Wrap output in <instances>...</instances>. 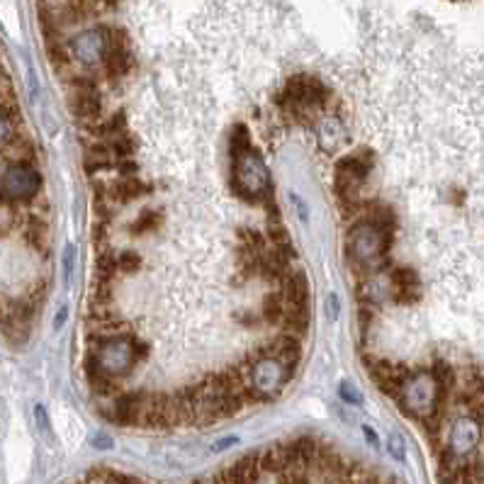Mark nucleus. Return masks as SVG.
<instances>
[{
    "mask_svg": "<svg viewBox=\"0 0 484 484\" xmlns=\"http://www.w3.org/2000/svg\"><path fill=\"white\" fill-rule=\"evenodd\" d=\"M392 241H395L392 229L377 227L368 219L353 222L345 236V256L353 265V273H358V280L390 273Z\"/></svg>",
    "mask_w": 484,
    "mask_h": 484,
    "instance_id": "obj_1",
    "label": "nucleus"
},
{
    "mask_svg": "<svg viewBox=\"0 0 484 484\" xmlns=\"http://www.w3.org/2000/svg\"><path fill=\"white\" fill-rule=\"evenodd\" d=\"M88 353L98 360L110 380L129 377L139 360L148 358V343L139 341L134 333H98L88 331Z\"/></svg>",
    "mask_w": 484,
    "mask_h": 484,
    "instance_id": "obj_2",
    "label": "nucleus"
},
{
    "mask_svg": "<svg viewBox=\"0 0 484 484\" xmlns=\"http://www.w3.org/2000/svg\"><path fill=\"white\" fill-rule=\"evenodd\" d=\"M445 402H448V395L438 390L428 370H414L397 397L399 412L409 419H416L419 424L433 414H443Z\"/></svg>",
    "mask_w": 484,
    "mask_h": 484,
    "instance_id": "obj_3",
    "label": "nucleus"
},
{
    "mask_svg": "<svg viewBox=\"0 0 484 484\" xmlns=\"http://www.w3.org/2000/svg\"><path fill=\"white\" fill-rule=\"evenodd\" d=\"M248 382H251V402H270L287 387V382L295 377V368H290L280 358L251 353L246 360Z\"/></svg>",
    "mask_w": 484,
    "mask_h": 484,
    "instance_id": "obj_4",
    "label": "nucleus"
},
{
    "mask_svg": "<svg viewBox=\"0 0 484 484\" xmlns=\"http://www.w3.org/2000/svg\"><path fill=\"white\" fill-rule=\"evenodd\" d=\"M231 190L243 202H263L268 193H273V183H270L268 168H265L263 158L258 151H248L243 158L231 163Z\"/></svg>",
    "mask_w": 484,
    "mask_h": 484,
    "instance_id": "obj_5",
    "label": "nucleus"
},
{
    "mask_svg": "<svg viewBox=\"0 0 484 484\" xmlns=\"http://www.w3.org/2000/svg\"><path fill=\"white\" fill-rule=\"evenodd\" d=\"M42 173L30 163H15L5 166L0 175V190L8 202H34L42 193Z\"/></svg>",
    "mask_w": 484,
    "mask_h": 484,
    "instance_id": "obj_6",
    "label": "nucleus"
},
{
    "mask_svg": "<svg viewBox=\"0 0 484 484\" xmlns=\"http://www.w3.org/2000/svg\"><path fill=\"white\" fill-rule=\"evenodd\" d=\"M66 46L71 58H76L83 66L93 68L98 63L103 66V58L110 51V25H98L93 30L81 32V34L71 37Z\"/></svg>",
    "mask_w": 484,
    "mask_h": 484,
    "instance_id": "obj_7",
    "label": "nucleus"
},
{
    "mask_svg": "<svg viewBox=\"0 0 484 484\" xmlns=\"http://www.w3.org/2000/svg\"><path fill=\"white\" fill-rule=\"evenodd\" d=\"M480 438H482V426H480V424H477L472 416H460L453 424V428H450L448 445H445V450H448L455 460L465 462L467 457L477 450Z\"/></svg>",
    "mask_w": 484,
    "mask_h": 484,
    "instance_id": "obj_8",
    "label": "nucleus"
},
{
    "mask_svg": "<svg viewBox=\"0 0 484 484\" xmlns=\"http://www.w3.org/2000/svg\"><path fill=\"white\" fill-rule=\"evenodd\" d=\"M148 399H151L148 392H134V390L120 392L113 402V414H110V419H115L120 426H127V428L141 426V419L148 407Z\"/></svg>",
    "mask_w": 484,
    "mask_h": 484,
    "instance_id": "obj_9",
    "label": "nucleus"
},
{
    "mask_svg": "<svg viewBox=\"0 0 484 484\" xmlns=\"http://www.w3.org/2000/svg\"><path fill=\"white\" fill-rule=\"evenodd\" d=\"M368 372L377 387L385 392L387 397L397 399L399 392H402L404 382L409 380L414 370H409L407 365L402 363H390V360H372L368 363Z\"/></svg>",
    "mask_w": 484,
    "mask_h": 484,
    "instance_id": "obj_10",
    "label": "nucleus"
},
{
    "mask_svg": "<svg viewBox=\"0 0 484 484\" xmlns=\"http://www.w3.org/2000/svg\"><path fill=\"white\" fill-rule=\"evenodd\" d=\"M390 285H392V300L397 305H416L421 300V280L414 268L407 265H392L390 273Z\"/></svg>",
    "mask_w": 484,
    "mask_h": 484,
    "instance_id": "obj_11",
    "label": "nucleus"
},
{
    "mask_svg": "<svg viewBox=\"0 0 484 484\" xmlns=\"http://www.w3.org/2000/svg\"><path fill=\"white\" fill-rule=\"evenodd\" d=\"M256 355H268V358H280L290 368L297 370L302 360V338L290 336V333H278L275 338H270L268 343H263L256 350Z\"/></svg>",
    "mask_w": 484,
    "mask_h": 484,
    "instance_id": "obj_12",
    "label": "nucleus"
},
{
    "mask_svg": "<svg viewBox=\"0 0 484 484\" xmlns=\"http://www.w3.org/2000/svg\"><path fill=\"white\" fill-rule=\"evenodd\" d=\"M355 295H358L360 305L368 307V310H375V307H380L385 300H392V285H390L387 273L385 275H370V278L358 280V290H355Z\"/></svg>",
    "mask_w": 484,
    "mask_h": 484,
    "instance_id": "obj_13",
    "label": "nucleus"
},
{
    "mask_svg": "<svg viewBox=\"0 0 484 484\" xmlns=\"http://www.w3.org/2000/svg\"><path fill=\"white\" fill-rule=\"evenodd\" d=\"M153 188L141 178H117L108 185V200L117 205H129L134 200L148 198Z\"/></svg>",
    "mask_w": 484,
    "mask_h": 484,
    "instance_id": "obj_14",
    "label": "nucleus"
},
{
    "mask_svg": "<svg viewBox=\"0 0 484 484\" xmlns=\"http://www.w3.org/2000/svg\"><path fill=\"white\" fill-rule=\"evenodd\" d=\"M280 287H283L280 295L287 307H310V285L300 268H292Z\"/></svg>",
    "mask_w": 484,
    "mask_h": 484,
    "instance_id": "obj_15",
    "label": "nucleus"
},
{
    "mask_svg": "<svg viewBox=\"0 0 484 484\" xmlns=\"http://www.w3.org/2000/svg\"><path fill=\"white\" fill-rule=\"evenodd\" d=\"M71 110L83 125H95L103 117V98L100 93H73Z\"/></svg>",
    "mask_w": 484,
    "mask_h": 484,
    "instance_id": "obj_16",
    "label": "nucleus"
},
{
    "mask_svg": "<svg viewBox=\"0 0 484 484\" xmlns=\"http://www.w3.org/2000/svg\"><path fill=\"white\" fill-rule=\"evenodd\" d=\"M0 151H3V158L8 161V166H15V163H30V166H34L37 148H34V144L30 141V136L15 132V136L5 144Z\"/></svg>",
    "mask_w": 484,
    "mask_h": 484,
    "instance_id": "obj_17",
    "label": "nucleus"
},
{
    "mask_svg": "<svg viewBox=\"0 0 484 484\" xmlns=\"http://www.w3.org/2000/svg\"><path fill=\"white\" fill-rule=\"evenodd\" d=\"M103 71L110 83H117L132 71V54L129 46H113L103 58Z\"/></svg>",
    "mask_w": 484,
    "mask_h": 484,
    "instance_id": "obj_18",
    "label": "nucleus"
},
{
    "mask_svg": "<svg viewBox=\"0 0 484 484\" xmlns=\"http://www.w3.org/2000/svg\"><path fill=\"white\" fill-rule=\"evenodd\" d=\"M280 324L285 326V333L302 338L310 329V307H287Z\"/></svg>",
    "mask_w": 484,
    "mask_h": 484,
    "instance_id": "obj_19",
    "label": "nucleus"
},
{
    "mask_svg": "<svg viewBox=\"0 0 484 484\" xmlns=\"http://www.w3.org/2000/svg\"><path fill=\"white\" fill-rule=\"evenodd\" d=\"M260 470H263V475H283V472H287V455L283 443L260 450Z\"/></svg>",
    "mask_w": 484,
    "mask_h": 484,
    "instance_id": "obj_20",
    "label": "nucleus"
},
{
    "mask_svg": "<svg viewBox=\"0 0 484 484\" xmlns=\"http://www.w3.org/2000/svg\"><path fill=\"white\" fill-rule=\"evenodd\" d=\"M163 227V212L161 210H144L139 217L129 224L132 236H151Z\"/></svg>",
    "mask_w": 484,
    "mask_h": 484,
    "instance_id": "obj_21",
    "label": "nucleus"
},
{
    "mask_svg": "<svg viewBox=\"0 0 484 484\" xmlns=\"http://www.w3.org/2000/svg\"><path fill=\"white\" fill-rule=\"evenodd\" d=\"M117 256H120V253L110 246L98 251V258H95V280H100V283H113L117 275H120Z\"/></svg>",
    "mask_w": 484,
    "mask_h": 484,
    "instance_id": "obj_22",
    "label": "nucleus"
},
{
    "mask_svg": "<svg viewBox=\"0 0 484 484\" xmlns=\"http://www.w3.org/2000/svg\"><path fill=\"white\" fill-rule=\"evenodd\" d=\"M319 141H321L324 151H336V148L345 141V129H343L341 120H336V117L324 120L321 132H319Z\"/></svg>",
    "mask_w": 484,
    "mask_h": 484,
    "instance_id": "obj_23",
    "label": "nucleus"
},
{
    "mask_svg": "<svg viewBox=\"0 0 484 484\" xmlns=\"http://www.w3.org/2000/svg\"><path fill=\"white\" fill-rule=\"evenodd\" d=\"M248 151H253L248 127L246 125H234L231 134H229V158H231V163H236L238 158H243Z\"/></svg>",
    "mask_w": 484,
    "mask_h": 484,
    "instance_id": "obj_24",
    "label": "nucleus"
},
{
    "mask_svg": "<svg viewBox=\"0 0 484 484\" xmlns=\"http://www.w3.org/2000/svg\"><path fill=\"white\" fill-rule=\"evenodd\" d=\"M285 310H287V305H285L283 295H280L278 290L268 292V295L263 297V302H260V317H263V321L270 324V326H275V324L283 321Z\"/></svg>",
    "mask_w": 484,
    "mask_h": 484,
    "instance_id": "obj_25",
    "label": "nucleus"
},
{
    "mask_svg": "<svg viewBox=\"0 0 484 484\" xmlns=\"http://www.w3.org/2000/svg\"><path fill=\"white\" fill-rule=\"evenodd\" d=\"M238 243H241V251L243 253H265V243H268V238H265L263 231H258V229H238L236 234Z\"/></svg>",
    "mask_w": 484,
    "mask_h": 484,
    "instance_id": "obj_26",
    "label": "nucleus"
},
{
    "mask_svg": "<svg viewBox=\"0 0 484 484\" xmlns=\"http://www.w3.org/2000/svg\"><path fill=\"white\" fill-rule=\"evenodd\" d=\"M108 146H110V153L120 158V161H129L136 151V139L129 134V132H122V134L108 139Z\"/></svg>",
    "mask_w": 484,
    "mask_h": 484,
    "instance_id": "obj_27",
    "label": "nucleus"
},
{
    "mask_svg": "<svg viewBox=\"0 0 484 484\" xmlns=\"http://www.w3.org/2000/svg\"><path fill=\"white\" fill-rule=\"evenodd\" d=\"M431 377L435 380V385H438V390L443 392V395H450L455 387V370L450 368L448 363H443V360H435L433 365L428 368Z\"/></svg>",
    "mask_w": 484,
    "mask_h": 484,
    "instance_id": "obj_28",
    "label": "nucleus"
},
{
    "mask_svg": "<svg viewBox=\"0 0 484 484\" xmlns=\"http://www.w3.org/2000/svg\"><path fill=\"white\" fill-rule=\"evenodd\" d=\"M113 302H115L113 283H100V280H95L93 290H90V305L103 307V310H110V307H113Z\"/></svg>",
    "mask_w": 484,
    "mask_h": 484,
    "instance_id": "obj_29",
    "label": "nucleus"
},
{
    "mask_svg": "<svg viewBox=\"0 0 484 484\" xmlns=\"http://www.w3.org/2000/svg\"><path fill=\"white\" fill-rule=\"evenodd\" d=\"M117 268H120V275H134L136 270H141V256L136 251H120Z\"/></svg>",
    "mask_w": 484,
    "mask_h": 484,
    "instance_id": "obj_30",
    "label": "nucleus"
},
{
    "mask_svg": "<svg viewBox=\"0 0 484 484\" xmlns=\"http://www.w3.org/2000/svg\"><path fill=\"white\" fill-rule=\"evenodd\" d=\"M265 238H268L273 246H283V243L290 241V234H287L283 222H268V224H265Z\"/></svg>",
    "mask_w": 484,
    "mask_h": 484,
    "instance_id": "obj_31",
    "label": "nucleus"
},
{
    "mask_svg": "<svg viewBox=\"0 0 484 484\" xmlns=\"http://www.w3.org/2000/svg\"><path fill=\"white\" fill-rule=\"evenodd\" d=\"M338 395H341L343 402L350 404V407H363L365 404V397L360 395L353 385H348V382H341V385H338Z\"/></svg>",
    "mask_w": 484,
    "mask_h": 484,
    "instance_id": "obj_32",
    "label": "nucleus"
},
{
    "mask_svg": "<svg viewBox=\"0 0 484 484\" xmlns=\"http://www.w3.org/2000/svg\"><path fill=\"white\" fill-rule=\"evenodd\" d=\"M278 477V484H312L310 470H287Z\"/></svg>",
    "mask_w": 484,
    "mask_h": 484,
    "instance_id": "obj_33",
    "label": "nucleus"
},
{
    "mask_svg": "<svg viewBox=\"0 0 484 484\" xmlns=\"http://www.w3.org/2000/svg\"><path fill=\"white\" fill-rule=\"evenodd\" d=\"M73 268H76V248L68 243V246L63 248V283L66 285H71Z\"/></svg>",
    "mask_w": 484,
    "mask_h": 484,
    "instance_id": "obj_34",
    "label": "nucleus"
},
{
    "mask_svg": "<svg viewBox=\"0 0 484 484\" xmlns=\"http://www.w3.org/2000/svg\"><path fill=\"white\" fill-rule=\"evenodd\" d=\"M387 450H390V455L395 457L397 462H404V457H407V445H404V438L399 433L390 435V440H387Z\"/></svg>",
    "mask_w": 484,
    "mask_h": 484,
    "instance_id": "obj_35",
    "label": "nucleus"
},
{
    "mask_svg": "<svg viewBox=\"0 0 484 484\" xmlns=\"http://www.w3.org/2000/svg\"><path fill=\"white\" fill-rule=\"evenodd\" d=\"M108 241H110V224H105V222H98V224L93 227V243L98 251H103V248H108Z\"/></svg>",
    "mask_w": 484,
    "mask_h": 484,
    "instance_id": "obj_36",
    "label": "nucleus"
},
{
    "mask_svg": "<svg viewBox=\"0 0 484 484\" xmlns=\"http://www.w3.org/2000/svg\"><path fill=\"white\" fill-rule=\"evenodd\" d=\"M34 419H37V428H39L44 435H51V421H49V414H46L44 404H37L34 407Z\"/></svg>",
    "mask_w": 484,
    "mask_h": 484,
    "instance_id": "obj_37",
    "label": "nucleus"
},
{
    "mask_svg": "<svg viewBox=\"0 0 484 484\" xmlns=\"http://www.w3.org/2000/svg\"><path fill=\"white\" fill-rule=\"evenodd\" d=\"M115 168L120 171V178H136V173H139V163H136L134 158L115 163Z\"/></svg>",
    "mask_w": 484,
    "mask_h": 484,
    "instance_id": "obj_38",
    "label": "nucleus"
},
{
    "mask_svg": "<svg viewBox=\"0 0 484 484\" xmlns=\"http://www.w3.org/2000/svg\"><path fill=\"white\" fill-rule=\"evenodd\" d=\"M238 443H241L238 435H224V438H219V440L212 443V453H224V450L234 448V445H238Z\"/></svg>",
    "mask_w": 484,
    "mask_h": 484,
    "instance_id": "obj_39",
    "label": "nucleus"
},
{
    "mask_svg": "<svg viewBox=\"0 0 484 484\" xmlns=\"http://www.w3.org/2000/svg\"><path fill=\"white\" fill-rule=\"evenodd\" d=\"M338 314H341V302H338V297L331 292V295H326V317H329V321H336Z\"/></svg>",
    "mask_w": 484,
    "mask_h": 484,
    "instance_id": "obj_40",
    "label": "nucleus"
},
{
    "mask_svg": "<svg viewBox=\"0 0 484 484\" xmlns=\"http://www.w3.org/2000/svg\"><path fill=\"white\" fill-rule=\"evenodd\" d=\"M93 445L98 450H110V448H113V438H110L108 433H95L93 435Z\"/></svg>",
    "mask_w": 484,
    "mask_h": 484,
    "instance_id": "obj_41",
    "label": "nucleus"
},
{
    "mask_svg": "<svg viewBox=\"0 0 484 484\" xmlns=\"http://www.w3.org/2000/svg\"><path fill=\"white\" fill-rule=\"evenodd\" d=\"M13 136H15V129L5 120H0V148H3L10 139H13Z\"/></svg>",
    "mask_w": 484,
    "mask_h": 484,
    "instance_id": "obj_42",
    "label": "nucleus"
},
{
    "mask_svg": "<svg viewBox=\"0 0 484 484\" xmlns=\"http://www.w3.org/2000/svg\"><path fill=\"white\" fill-rule=\"evenodd\" d=\"M363 435H365V440H368L372 448H380V435H377L375 431H372V426H368V424L363 426Z\"/></svg>",
    "mask_w": 484,
    "mask_h": 484,
    "instance_id": "obj_43",
    "label": "nucleus"
},
{
    "mask_svg": "<svg viewBox=\"0 0 484 484\" xmlns=\"http://www.w3.org/2000/svg\"><path fill=\"white\" fill-rule=\"evenodd\" d=\"M66 319H68V307L61 305V307H58V312H56V317H54V329H56V331H58V329H63Z\"/></svg>",
    "mask_w": 484,
    "mask_h": 484,
    "instance_id": "obj_44",
    "label": "nucleus"
},
{
    "mask_svg": "<svg viewBox=\"0 0 484 484\" xmlns=\"http://www.w3.org/2000/svg\"><path fill=\"white\" fill-rule=\"evenodd\" d=\"M234 319H236L238 324H243V326H253V324H258L256 314H236Z\"/></svg>",
    "mask_w": 484,
    "mask_h": 484,
    "instance_id": "obj_45",
    "label": "nucleus"
},
{
    "mask_svg": "<svg viewBox=\"0 0 484 484\" xmlns=\"http://www.w3.org/2000/svg\"><path fill=\"white\" fill-rule=\"evenodd\" d=\"M3 202H8V200H5V195H3V190H0V205H3Z\"/></svg>",
    "mask_w": 484,
    "mask_h": 484,
    "instance_id": "obj_46",
    "label": "nucleus"
},
{
    "mask_svg": "<svg viewBox=\"0 0 484 484\" xmlns=\"http://www.w3.org/2000/svg\"><path fill=\"white\" fill-rule=\"evenodd\" d=\"M382 484H399V482H397V480H385Z\"/></svg>",
    "mask_w": 484,
    "mask_h": 484,
    "instance_id": "obj_47",
    "label": "nucleus"
},
{
    "mask_svg": "<svg viewBox=\"0 0 484 484\" xmlns=\"http://www.w3.org/2000/svg\"><path fill=\"white\" fill-rule=\"evenodd\" d=\"M0 317H3V310H0Z\"/></svg>",
    "mask_w": 484,
    "mask_h": 484,
    "instance_id": "obj_48",
    "label": "nucleus"
}]
</instances>
